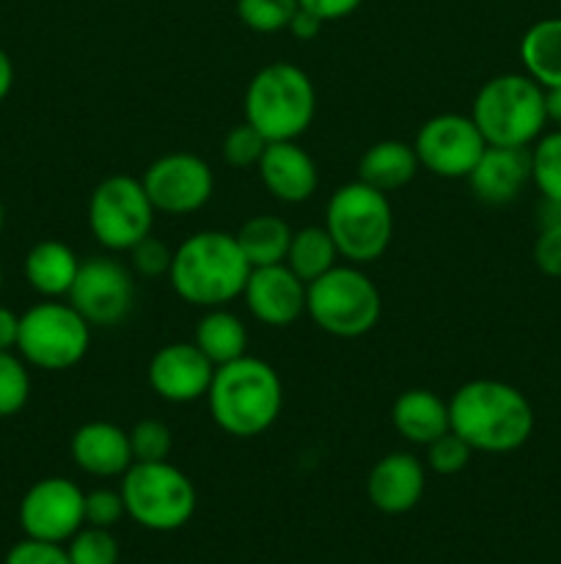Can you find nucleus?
<instances>
[{
	"label": "nucleus",
	"mask_w": 561,
	"mask_h": 564,
	"mask_svg": "<svg viewBox=\"0 0 561 564\" xmlns=\"http://www.w3.org/2000/svg\"><path fill=\"white\" fill-rule=\"evenodd\" d=\"M242 297L248 312L267 328H289L306 314V281L297 279L286 262L253 268Z\"/></svg>",
	"instance_id": "nucleus-16"
},
{
	"label": "nucleus",
	"mask_w": 561,
	"mask_h": 564,
	"mask_svg": "<svg viewBox=\"0 0 561 564\" xmlns=\"http://www.w3.org/2000/svg\"><path fill=\"white\" fill-rule=\"evenodd\" d=\"M127 516L124 499H121V490L110 488H97L91 494H86V523L88 527H102L110 529Z\"/></svg>",
	"instance_id": "nucleus-37"
},
{
	"label": "nucleus",
	"mask_w": 561,
	"mask_h": 564,
	"mask_svg": "<svg viewBox=\"0 0 561 564\" xmlns=\"http://www.w3.org/2000/svg\"><path fill=\"white\" fill-rule=\"evenodd\" d=\"M3 564H72L64 543H50V540L25 538L14 543L6 554Z\"/></svg>",
	"instance_id": "nucleus-36"
},
{
	"label": "nucleus",
	"mask_w": 561,
	"mask_h": 564,
	"mask_svg": "<svg viewBox=\"0 0 561 564\" xmlns=\"http://www.w3.org/2000/svg\"><path fill=\"white\" fill-rule=\"evenodd\" d=\"M152 226L154 207L141 180L113 174L94 187L88 198V229L105 251H130L135 242L152 235Z\"/></svg>",
	"instance_id": "nucleus-10"
},
{
	"label": "nucleus",
	"mask_w": 561,
	"mask_h": 564,
	"mask_svg": "<svg viewBox=\"0 0 561 564\" xmlns=\"http://www.w3.org/2000/svg\"><path fill=\"white\" fill-rule=\"evenodd\" d=\"M418 169H421V163H418L413 143L388 138V141L374 143L363 152L361 163H358V180L380 193H394L410 185Z\"/></svg>",
	"instance_id": "nucleus-22"
},
{
	"label": "nucleus",
	"mask_w": 561,
	"mask_h": 564,
	"mask_svg": "<svg viewBox=\"0 0 561 564\" xmlns=\"http://www.w3.org/2000/svg\"><path fill=\"white\" fill-rule=\"evenodd\" d=\"M391 424L407 444L429 446L451 430L449 402L429 389H407L394 400Z\"/></svg>",
	"instance_id": "nucleus-21"
},
{
	"label": "nucleus",
	"mask_w": 561,
	"mask_h": 564,
	"mask_svg": "<svg viewBox=\"0 0 561 564\" xmlns=\"http://www.w3.org/2000/svg\"><path fill=\"white\" fill-rule=\"evenodd\" d=\"M528 154H531V182L537 191L542 193L544 202L561 204V127L542 132Z\"/></svg>",
	"instance_id": "nucleus-28"
},
{
	"label": "nucleus",
	"mask_w": 561,
	"mask_h": 564,
	"mask_svg": "<svg viewBox=\"0 0 561 564\" xmlns=\"http://www.w3.org/2000/svg\"><path fill=\"white\" fill-rule=\"evenodd\" d=\"M471 119L487 147L528 149L548 124L544 88L517 72L490 77L473 97Z\"/></svg>",
	"instance_id": "nucleus-5"
},
{
	"label": "nucleus",
	"mask_w": 561,
	"mask_h": 564,
	"mask_svg": "<svg viewBox=\"0 0 561 564\" xmlns=\"http://www.w3.org/2000/svg\"><path fill=\"white\" fill-rule=\"evenodd\" d=\"M322 25L324 22L319 20L317 14H311V11H306V9H297V14L292 17V22L286 31H289L295 39H300V42H311V39L319 36Z\"/></svg>",
	"instance_id": "nucleus-40"
},
{
	"label": "nucleus",
	"mask_w": 561,
	"mask_h": 564,
	"mask_svg": "<svg viewBox=\"0 0 561 564\" xmlns=\"http://www.w3.org/2000/svg\"><path fill=\"white\" fill-rule=\"evenodd\" d=\"M91 325L72 303L44 301L20 317L16 350L22 361L44 372H64L86 358Z\"/></svg>",
	"instance_id": "nucleus-9"
},
{
	"label": "nucleus",
	"mask_w": 561,
	"mask_h": 564,
	"mask_svg": "<svg viewBox=\"0 0 561 564\" xmlns=\"http://www.w3.org/2000/svg\"><path fill=\"white\" fill-rule=\"evenodd\" d=\"M297 9V0H237V17L253 33L286 31Z\"/></svg>",
	"instance_id": "nucleus-29"
},
{
	"label": "nucleus",
	"mask_w": 561,
	"mask_h": 564,
	"mask_svg": "<svg viewBox=\"0 0 561 564\" xmlns=\"http://www.w3.org/2000/svg\"><path fill=\"white\" fill-rule=\"evenodd\" d=\"M520 61L539 86L561 88V17H544L522 33Z\"/></svg>",
	"instance_id": "nucleus-24"
},
{
	"label": "nucleus",
	"mask_w": 561,
	"mask_h": 564,
	"mask_svg": "<svg viewBox=\"0 0 561 564\" xmlns=\"http://www.w3.org/2000/svg\"><path fill=\"white\" fill-rule=\"evenodd\" d=\"M234 237L251 268H267V264L286 262L292 229L278 215H253L240 226Z\"/></svg>",
	"instance_id": "nucleus-26"
},
{
	"label": "nucleus",
	"mask_w": 561,
	"mask_h": 564,
	"mask_svg": "<svg viewBox=\"0 0 561 564\" xmlns=\"http://www.w3.org/2000/svg\"><path fill=\"white\" fill-rule=\"evenodd\" d=\"M341 259L333 237L328 235L324 226H306V229L292 231L289 253H286V268L300 281L311 284L314 279L336 268Z\"/></svg>",
	"instance_id": "nucleus-27"
},
{
	"label": "nucleus",
	"mask_w": 561,
	"mask_h": 564,
	"mask_svg": "<svg viewBox=\"0 0 561 564\" xmlns=\"http://www.w3.org/2000/svg\"><path fill=\"white\" fill-rule=\"evenodd\" d=\"M170 446H174V433L160 419H141L130 430V449L135 463H160L168 460Z\"/></svg>",
	"instance_id": "nucleus-32"
},
{
	"label": "nucleus",
	"mask_w": 561,
	"mask_h": 564,
	"mask_svg": "<svg viewBox=\"0 0 561 564\" xmlns=\"http://www.w3.org/2000/svg\"><path fill=\"white\" fill-rule=\"evenodd\" d=\"M154 213H198L215 193V174L204 158L193 152H168L154 160L141 176Z\"/></svg>",
	"instance_id": "nucleus-13"
},
{
	"label": "nucleus",
	"mask_w": 561,
	"mask_h": 564,
	"mask_svg": "<svg viewBox=\"0 0 561 564\" xmlns=\"http://www.w3.org/2000/svg\"><path fill=\"white\" fill-rule=\"evenodd\" d=\"M72 460L91 477H121L132 466L130 433L113 422H88L72 435Z\"/></svg>",
	"instance_id": "nucleus-20"
},
{
	"label": "nucleus",
	"mask_w": 561,
	"mask_h": 564,
	"mask_svg": "<svg viewBox=\"0 0 561 564\" xmlns=\"http://www.w3.org/2000/svg\"><path fill=\"white\" fill-rule=\"evenodd\" d=\"M297 3H300V9L317 14L322 22H336L361 9L363 0H297Z\"/></svg>",
	"instance_id": "nucleus-39"
},
{
	"label": "nucleus",
	"mask_w": 561,
	"mask_h": 564,
	"mask_svg": "<svg viewBox=\"0 0 561 564\" xmlns=\"http://www.w3.org/2000/svg\"><path fill=\"white\" fill-rule=\"evenodd\" d=\"M424 449H427V466L432 468L435 474H440V477H454V474H460L462 468L471 463L473 455L471 446H468L454 430L440 435L438 441H432V444L424 446Z\"/></svg>",
	"instance_id": "nucleus-34"
},
{
	"label": "nucleus",
	"mask_w": 561,
	"mask_h": 564,
	"mask_svg": "<svg viewBox=\"0 0 561 564\" xmlns=\"http://www.w3.org/2000/svg\"><path fill=\"white\" fill-rule=\"evenodd\" d=\"M193 345L218 369L223 364L248 356V328L226 306L207 308V314L196 325V339H193Z\"/></svg>",
	"instance_id": "nucleus-25"
},
{
	"label": "nucleus",
	"mask_w": 561,
	"mask_h": 564,
	"mask_svg": "<svg viewBox=\"0 0 561 564\" xmlns=\"http://www.w3.org/2000/svg\"><path fill=\"white\" fill-rule=\"evenodd\" d=\"M531 182V154L528 149L487 147L468 174L473 196L484 204H509Z\"/></svg>",
	"instance_id": "nucleus-19"
},
{
	"label": "nucleus",
	"mask_w": 561,
	"mask_h": 564,
	"mask_svg": "<svg viewBox=\"0 0 561 564\" xmlns=\"http://www.w3.org/2000/svg\"><path fill=\"white\" fill-rule=\"evenodd\" d=\"M267 138L251 127L248 121L231 127L223 138V160L234 169H251V165H258L264 149H267Z\"/></svg>",
	"instance_id": "nucleus-33"
},
{
	"label": "nucleus",
	"mask_w": 561,
	"mask_h": 564,
	"mask_svg": "<svg viewBox=\"0 0 561 564\" xmlns=\"http://www.w3.org/2000/svg\"><path fill=\"white\" fill-rule=\"evenodd\" d=\"M427 488V468L410 452H391L372 466L366 496L383 516H405L421 501Z\"/></svg>",
	"instance_id": "nucleus-17"
},
{
	"label": "nucleus",
	"mask_w": 561,
	"mask_h": 564,
	"mask_svg": "<svg viewBox=\"0 0 561 564\" xmlns=\"http://www.w3.org/2000/svg\"><path fill=\"white\" fill-rule=\"evenodd\" d=\"M77 270H80V259L61 240L36 242L25 257L28 284L47 301L69 295Z\"/></svg>",
	"instance_id": "nucleus-23"
},
{
	"label": "nucleus",
	"mask_w": 561,
	"mask_h": 564,
	"mask_svg": "<svg viewBox=\"0 0 561 564\" xmlns=\"http://www.w3.org/2000/svg\"><path fill=\"white\" fill-rule=\"evenodd\" d=\"M20 527L25 538L66 543L86 527V494L72 479H38L20 501Z\"/></svg>",
	"instance_id": "nucleus-14"
},
{
	"label": "nucleus",
	"mask_w": 561,
	"mask_h": 564,
	"mask_svg": "<svg viewBox=\"0 0 561 564\" xmlns=\"http://www.w3.org/2000/svg\"><path fill=\"white\" fill-rule=\"evenodd\" d=\"M127 253H130V270L143 275V279H163V275H168L170 262H174V251L168 248V242L154 235L143 237Z\"/></svg>",
	"instance_id": "nucleus-35"
},
{
	"label": "nucleus",
	"mask_w": 561,
	"mask_h": 564,
	"mask_svg": "<svg viewBox=\"0 0 561 564\" xmlns=\"http://www.w3.org/2000/svg\"><path fill=\"white\" fill-rule=\"evenodd\" d=\"M31 397V375L22 356L0 350V419L16 416Z\"/></svg>",
	"instance_id": "nucleus-30"
},
{
	"label": "nucleus",
	"mask_w": 561,
	"mask_h": 564,
	"mask_svg": "<svg viewBox=\"0 0 561 564\" xmlns=\"http://www.w3.org/2000/svg\"><path fill=\"white\" fill-rule=\"evenodd\" d=\"M215 378V364L193 341L160 347L148 361V386L154 394L174 405L207 400Z\"/></svg>",
	"instance_id": "nucleus-15"
},
{
	"label": "nucleus",
	"mask_w": 561,
	"mask_h": 564,
	"mask_svg": "<svg viewBox=\"0 0 561 564\" xmlns=\"http://www.w3.org/2000/svg\"><path fill=\"white\" fill-rule=\"evenodd\" d=\"M544 116L561 127V88H544Z\"/></svg>",
	"instance_id": "nucleus-43"
},
{
	"label": "nucleus",
	"mask_w": 561,
	"mask_h": 564,
	"mask_svg": "<svg viewBox=\"0 0 561 564\" xmlns=\"http://www.w3.org/2000/svg\"><path fill=\"white\" fill-rule=\"evenodd\" d=\"M421 169L443 180H468L473 165L487 149V141L471 116L438 113L418 127L413 141Z\"/></svg>",
	"instance_id": "nucleus-12"
},
{
	"label": "nucleus",
	"mask_w": 561,
	"mask_h": 564,
	"mask_svg": "<svg viewBox=\"0 0 561 564\" xmlns=\"http://www.w3.org/2000/svg\"><path fill=\"white\" fill-rule=\"evenodd\" d=\"M451 430L484 455H509L534 433V408L528 397L504 380H468L449 400Z\"/></svg>",
	"instance_id": "nucleus-1"
},
{
	"label": "nucleus",
	"mask_w": 561,
	"mask_h": 564,
	"mask_svg": "<svg viewBox=\"0 0 561 564\" xmlns=\"http://www.w3.org/2000/svg\"><path fill=\"white\" fill-rule=\"evenodd\" d=\"M11 86H14V64H11V58L6 55V50L0 47V102L9 97Z\"/></svg>",
	"instance_id": "nucleus-42"
},
{
	"label": "nucleus",
	"mask_w": 561,
	"mask_h": 564,
	"mask_svg": "<svg viewBox=\"0 0 561 564\" xmlns=\"http://www.w3.org/2000/svg\"><path fill=\"white\" fill-rule=\"evenodd\" d=\"M251 270L234 235L207 229L174 248L168 279L176 295L190 306L220 308L242 295Z\"/></svg>",
	"instance_id": "nucleus-3"
},
{
	"label": "nucleus",
	"mask_w": 561,
	"mask_h": 564,
	"mask_svg": "<svg viewBox=\"0 0 561 564\" xmlns=\"http://www.w3.org/2000/svg\"><path fill=\"white\" fill-rule=\"evenodd\" d=\"M20 336V317L11 308L0 306V350H14Z\"/></svg>",
	"instance_id": "nucleus-41"
},
{
	"label": "nucleus",
	"mask_w": 561,
	"mask_h": 564,
	"mask_svg": "<svg viewBox=\"0 0 561 564\" xmlns=\"http://www.w3.org/2000/svg\"><path fill=\"white\" fill-rule=\"evenodd\" d=\"M3 226H6V207L3 202H0V231H3Z\"/></svg>",
	"instance_id": "nucleus-44"
},
{
	"label": "nucleus",
	"mask_w": 561,
	"mask_h": 564,
	"mask_svg": "<svg viewBox=\"0 0 561 564\" xmlns=\"http://www.w3.org/2000/svg\"><path fill=\"white\" fill-rule=\"evenodd\" d=\"M69 554L72 564H119V540L110 534V529L102 527H82L75 538L69 540Z\"/></svg>",
	"instance_id": "nucleus-31"
},
{
	"label": "nucleus",
	"mask_w": 561,
	"mask_h": 564,
	"mask_svg": "<svg viewBox=\"0 0 561 564\" xmlns=\"http://www.w3.org/2000/svg\"><path fill=\"white\" fill-rule=\"evenodd\" d=\"M317 113V88L308 72L289 61H273L245 88V121L270 143L297 141Z\"/></svg>",
	"instance_id": "nucleus-4"
},
{
	"label": "nucleus",
	"mask_w": 561,
	"mask_h": 564,
	"mask_svg": "<svg viewBox=\"0 0 561 564\" xmlns=\"http://www.w3.org/2000/svg\"><path fill=\"white\" fill-rule=\"evenodd\" d=\"M324 229L333 237L341 259L350 264L377 262L394 237L388 193L374 191L361 180L336 187L324 209Z\"/></svg>",
	"instance_id": "nucleus-6"
},
{
	"label": "nucleus",
	"mask_w": 561,
	"mask_h": 564,
	"mask_svg": "<svg viewBox=\"0 0 561 564\" xmlns=\"http://www.w3.org/2000/svg\"><path fill=\"white\" fill-rule=\"evenodd\" d=\"M212 422L234 438L264 435L284 411V386L267 361L242 356L215 369L207 391Z\"/></svg>",
	"instance_id": "nucleus-2"
},
{
	"label": "nucleus",
	"mask_w": 561,
	"mask_h": 564,
	"mask_svg": "<svg viewBox=\"0 0 561 564\" xmlns=\"http://www.w3.org/2000/svg\"><path fill=\"white\" fill-rule=\"evenodd\" d=\"M256 169L270 196L284 204L308 202L319 187L317 163L297 141L267 143Z\"/></svg>",
	"instance_id": "nucleus-18"
},
{
	"label": "nucleus",
	"mask_w": 561,
	"mask_h": 564,
	"mask_svg": "<svg viewBox=\"0 0 561 564\" xmlns=\"http://www.w3.org/2000/svg\"><path fill=\"white\" fill-rule=\"evenodd\" d=\"M534 264L550 279L561 281V218L542 224L534 240Z\"/></svg>",
	"instance_id": "nucleus-38"
},
{
	"label": "nucleus",
	"mask_w": 561,
	"mask_h": 564,
	"mask_svg": "<svg viewBox=\"0 0 561 564\" xmlns=\"http://www.w3.org/2000/svg\"><path fill=\"white\" fill-rule=\"evenodd\" d=\"M66 297L91 328H113L132 312L135 275L119 259L97 253L82 259Z\"/></svg>",
	"instance_id": "nucleus-11"
},
{
	"label": "nucleus",
	"mask_w": 561,
	"mask_h": 564,
	"mask_svg": "<svg viewBox=\"0 0 561 564\" xmlns=\"http://www.w3.org/2000/svg\"><path fill=\"white\" fill-rule=\"evenodd\" d=\"M306 314L328 336L358 339L380 323L383 297L361 264H336L306 284Z\"/></svg>",
	"instance_id": "nucleus-7"
},
{
	"label": "nucleus",
	"mask_w": 561,
	"mask_h": 564,
	"mask_svg": "<svg viewBox=\"0 0 561 564\" xmlns=\"http://www.w3.org/2000/svg\"><path fill=\"white\" fill-rule=\"evenodd\" d=\"M0 290H3V268H0Z\"/></svg>",
	"instance_id": "nucleus-45"
},
{
	"label": "nucleus",
	"mask_w": 561,
	"mask_h": 564,
	"mask_svg": "<svg viewBox=\"0 0 561 564\" xmlns=\"http://www.w3.org/2000/svg\"><path fill=\"white\" fill-rule=\"evenodd\" d=\"M124 510L138 527L148 532H176L187 527L196 512V485L174 463H132L121 474Z\"/></svg>",
	"instance_id": "nucleus-8"
}]
</instances>
